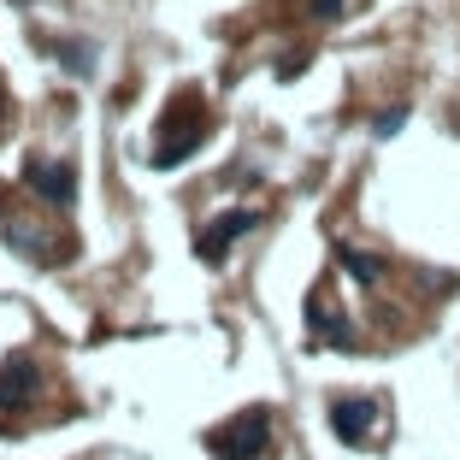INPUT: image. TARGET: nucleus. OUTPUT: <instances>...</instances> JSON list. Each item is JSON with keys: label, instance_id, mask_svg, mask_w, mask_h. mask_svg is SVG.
<instances>
[{"label": "nucleus", "instance_id": "obj_1", "mask_svg": "<svg viewBox=\"0 0 460 460\" xmlns=\"http://www.w3.org/2000/svg\"><path fill=\"white\" fill-rule=\"evenodd\" d=\"M207 448H213V460H271V413L266 407H248V413H236L230 425H218V431H207Z\"/></svg>", "mask_w": 460, "mask_h": 460}, {"label": "nucleus", "instance_id": "obj_2", "mask_svg": "<svg viewBox=\"0 0 460 460\" xmlns=\"http://www.w3.org/2000/svg\"><path fill=\"white\" fill-rule=\"evenodd\" d=\"M207 136V107H195V95H183L160 124V142H154V165H183Z\"/></svg>", "mask_w": 460, "mask_h": 460}, {"label": "nucleus", "instance_id": "obj_3", "mask_svg": "<svg viewBox=\"0 0 460 460\" xmlns=\"http://www.w3.org/2000/svg\"><path fill=\"white\" fill-rule=\"evenodd\" d=\"M24 183L41 195V201H54V207L77 201V172H71L66 160H30L24 165Z\"/></svg>", "mask_w": 460, "mask_h": 460}, {"label": "nucleus", "instance_id": "obj_4", "mask_svg": "<svg viewBox=\"0 0 460 460\" xmlns=\"http://www.w3.org/2000/svg\"><path fill=\"white\" fill-rule=\"evenodd\" d=\"M41 395V366L30 360V354H13V360L0 366V407H30Z\"/></svg>", "mask_w": 460, "mask_h": 460}, {"label": "nucleus", "instance_id": "obj_5", "mask_svg": "<svg viewBox=\"0 0 460 460\" xmlns=\"http://www.w3.org/2000/svg\"><path fill=\"white\" fill-rule=\"evenodd\" d=\"M372 425H378V402H366V395H342V402H331V431H337L342 443H366Z\"/></svg>", "mask_w": 460, "mask_h": 460}, {"label": "nucleus", "instance_id": "obj_6", "mask_svg": "<svg viewBox=\"0 0 460 460\" xmlns=\"http://www.w3.org/2000/svg\"><path fill=\"white\" fill-rule=\"evenodd\" d=\"M243 230H254V213H225L218 225H207L201 230V260H213V266H218V260H225V248L236 243Z\"/></svg>", "mask_w": 460, "mask_h": 460}, {"label": "nucleus", "instance_id": "obj_7", "mask_svg": "<svg viewBox=\"0 0 460 460\" xmlns=\"http://www.w3.org/2000/svg\"><path fill=\"white\" fill-rule=\"evenodd\" d=\"M337 260L354 271V278H366V284H372V278H384V266H378L372 254H360V248H337Z\"/></svg>", "mask_w": 460, "mask_h": 460}, {"label": "nucleus", "instance_id": "obj_8", "mask_svg": "<svg viewBox=\"0 0 460 460\" xmlns=\"http://www.w3.org/2000/svg\"><path fill=\"white\" fill-rule=\"evenodd\" d=\"M342 6H349V0H313V18H337Z\"/></svg>", "mask_w": 460, "mask_h": 460}, {"label": "nucleus", "instance_id": "obj_9", "mask_svg": "<svg viewBox=\"0 0 460 460\" xmlns=\"http://www.w3.org/2000/svg\"><path fill=\"white\" fill-rule=\"evenodd\" d=\"M0 112H6V89H0Z\"/></svg>", "mask_w": 460, "mask_h": 460}]
</instances>
